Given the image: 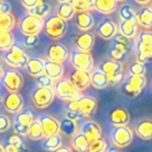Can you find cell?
<instances>
[{"mask_svg":"<svg viewBox=\"0 0 152 152\" xmlns=\"http://www.w3.org/2000/svg\"><path fill=\"white\" fill-rule=\"evenodd\" d=\"M97 108V100L92 96H81L77 100L67 102L66 112L80 115L82 118L90 117L95 113Z\"/></svg>","mask_w":152,"mask_h":152,"instance_id":"obj_1","label":"cell"},{"mask_svg":"<svg viewBox=\"0 0 152 152\" xmlns=\"http://www.w3.org/2000/svg\"><path fill=\"white\" fill-rule=\"evenodd\" d=\"M53 90H54L56 97L66 102H74L82 96V92L75 88L66 78H62L58 81H55Z\"/></svg>","mask_w":152,"mask_h":152,"instance_id":"obj_2","label":"cell"},{"mask_svg":"<svg viewBox=\"0 0 152 152\" xmlns=\"http://www.w3.org/2000/svg\"><path fill=\"white\" fill-rule=\"evenodd\" d=\"M44 31L51 39H59L65 34L67 23L57 15L48 16L44 20Z\"/></svg>","mask_w":152,"mask_h":152,"instance_id":"obj_3","label":"cell"},{"mask_svg":"<svg viewBox=\"0 0 152 152\" xmlns=\"http://www.w3.org/2000/svg\"><path fill=\"white\" fill-rule=\"evenodd\" d=\"M29 57L25 50L18 44H14L12 48L3 55V61L12 68H24Z\"/></svg>","mask_w":152,"mask_h":152,"instance_id":"obj_4","label":"cell"},{"mask_svg":"<svg viewBox=\"0 0 152 152\" xmlns=\"http://www.w3.org/2000/svg\"><path fill=\"white\" fill-rule=\"evenodd\" d=\"M147 85L146 76H128L121 85V91L128 97H136Z\"/></svg>","mask_w":152,"mask_h":152,"instance_id":"obj_5","label":"cell"},{"mask_svg":"<svg viewBox=\"0 0 152 152\" xmlns=\"http://www.w3.org/2000/svg\"><path fill=\"white\" fill-rule=\"evenodd\" d=\"M42 28H44V20L29 14L23 16L19 22V29L25 36H37L42 31Z\"/></svg>","mask_w":152,"mask_h":152,"instance_id":"obj_6","label":"cell"},{"mask_svg":"<svg viewBox=\"0 0 152 152\" xmlns=\"http://www.w3.org/2000/svg\"><path fill=\"white\" fill-rule=\"evenodd\" d=\"M68 57L75 69L84 70L87 72H91L93 70L94 60L90 52H81L76 49L69 53Z\"/></svg>","mask_w":152,"mask_h":152,"instance_id":"obj_7","label":"cell"},{"mask_svg":"<svg viewBox=\"0 0 152 152\" xmlns=\"http://www.w3.org/2000/svg\"><path fill=\"white\" fill-rule=\"evenodd\" d=\"M1 83L8 92H19L24 84V78L17 69L5 68L1 76Z\"/></svg>","mask_w":152,"mask_h":152,"instance_id":"obj_8","label":"cell"},{"mask_svg":"<svg viewBox=\"0 0 152 152\" xmlns=\"http://www.w3.org/2000/svg\"><path fill=\"white\" fill-rule=\"evenodd\" d=\"M130 39L124 37L120 33H117L113 38V44L109 50V55L111 59L115 61L121 62L126 54L129 52Z\"/></svg>","mask_w":152,"mask_h":152,"instance_id":"obj_9","label":"cell"},{"mask_svg":"<svg viewBox=\"0 0 152 152\" xmlns=\"http://www.w3.org/2000/svg\"><path fill=\"white\" fill-rule=\"evenodd\" d=\"M34 120V115L31 111H21L15 116L12 129L18 136H27L29 126Z\"/></svg>","mask_w":152,"mask_h":152,"instance_id":"obj_10","label":"cell"},{"mask_svg":"<svg viewBox=\"0 0 152 152\" xmlns=\"http://www.w3.org/2000/svg\"><path fill=\"white\" fill-rule=\"evenodd\" d=\"M32 102L38 110H42L50 106L55 98L53 88H36L31 94Z\"/></svg>","mask_w":152,"mask_h":152,"instance_id":"obj_11","label":"cell"},{"mask_svg":"<svg viewBox=\"0 0 152 152\" xmlns=\"http://www.w3.org/2000/svg\"><path fill=\"white\" fill-rule=\"evenodd\" d=\"M111 139L115 146L119 148H124L130 145L134 139V132L128 126H119L112 130Z\"/></svg>","mask_w":152,"mask_h":152,"instance_id":"obj_12","label":"cell"},{"mask_svg":"<svg viewBox=\"0 0 152 152\" xmlns=\"http://www.w3.org/2000/svg\"><path fill=\"white\" fill-rule=\"evenodd\" d=\"M67 80L72 83L75 88L82 92L90 86V72L74 69L72 72H70Z\"/></svg>","mask_w":152,"mask_h":152,"instance_id":"obj_13","label":"cell"},{"mask_svg":"<svg viewBox=\"0 0 152 152\" xmlns=\"http://www.w3.org/2000/svg\"><path fill=\"white\" fill-rule=\"evenodd\" d=\"M2 106L4 107L8 113L12 114H18L19 112L23 110L24 107V100L23 97L19 92H10L6 94V96L3 98V104Z\"/></svg>","mask_w":152,"mask_h":152,"instance_id":"obj_14","label":"cell"},{"mask_svg":"<svg viewBox=\"0 0 152 152\" xmlns=\"http://www.w3.org/2000/svg\"><path fill=\"white\" fill-rule=\"evenodd\" d=\"M69 56L67 48L62 44H53L50 45L47 50V57L48 60L63 63Z\"/></svg>","mask_w":152,"mask_h":152,"instance_id":"obj_15","label":"cell"},{"mask_svg":"<svg viewBox=\"0 0 152 152\" xmlns=\"http://www.w3.org/2000/svg\"><path fill=\"white\" fill-rule=\"evenodd\" d=\"M109 120L111 124L115 127L119 126H127V124L130 121V114L125 108H116L112 110L109 115Z\"/></svg>","mask_w":152,"mask_h":152,"instance_id":"obj_16","label":"cell"},{"mask_svg":"<svg viewBox=\"0 0 152 152\" xmlns=\"http://www.w3.org/2000/svg\"><path fill=\"white\" fill-rule=\"evenodd\" d=\"M95 42V36L90 31L80 33L75 38V45L78 51L81 52H90Z\"/></svg>","mask_w":152,"mask_h":152,"instance_id":"obj_17","label":"cell"},{"mask_svg":"<svg viewBox=\"0 0 152 152\" xmlns=\"http://www.w3.org/2000/svg\"><path fill=\"white\" fill-rule=\"evenodd\" d=\"M38 120L42 125L45 138L59 134V121L56 118L50 116V115H44V116L39 117Z\"/></svg>","mask_w":152,"mask_h":152,"instance_id":"obj_18","label":"cell"},{"mask_svg":"<svg viewBox=\"0 0 152 152\" xmlns=\"http://www.w3.org/2000/svg\"><path fill=\"white\" fill-rule=\"evenodd\" d=\"M80 132H82L86 137V139L89 142H92V141L102 138V127L99 126V124L92 120L84 122L80 127Z\"/></svg>","mask_w":152,"mask_h":152,"instance_id":"obj_19","label":"cell"},{"mask_svg":"<svg viewBox=\"0 0 152 152\" xmlns=\"http://www.w3.org/2000/svg\"><path fill=\"white\" fill-rule=\"evenodd\" d=\"M96 33L100 38L104 40L113 39L114 36L118 33V27L113 21L104 20L99 23L96 29Z\"/></svg>","mask_w":152,"mask_h":152,"instance_id":"obj_20","label":"cell"},{"mask_svg":"<svg viewBox=\"0 0 152 152\" xmlns=\"http://www.w3.org/2000/svg\"><path fill=\"white\" fill-rule=\"evenodd\" d=\"M44 74L51 78L53 81H58L63 78L64 74V67L62 63L58 62L50 61V60H45V68H44Z\"/></svg>","mask_w":152,"mask_h":152,"instance_id":"obj_21","label":"cell"},{"mask_svg":"<svg viewBox=\"0 0 152 152\" xmlns=\"http://www.w3.org/2000/svg\"><path fill=\"white\" fill-rule=\"evenodd\" d=\"M138 21L137 18L130 19V20L121 21L120 25L118 27V32L123 35L124 37L128 39H132L136 37L137 32H138Z\"/></svg>","mask_w":152,"mask_h":152,"instance_id":"obj_22","label":"cell"},{"mask_svg":"<svg viewBox=\"0 0 152 152\" xmlns=\"http://www.w3.org/2000/svg\"><path fill=\"white\" fill-rule=\"evenodd\" d=\"M76 26L81 31H89L94 26V18L89 12H76Z\"/></svg>","mask_w":152,"mask_h":152,"instance_id":"obj_23","label":"cell"},{"mask_svg":"<svg viewBox=\"0 0 152 152\" xmlns=\"http://www.w3.org/2000/svg\"><path fill=\"white\" fill-rule=\"evenodd\" d=\"M98 69L102 70L107 77H111L113 75L123 72V64L119 61H115L112 59L102 61L98 66Z\"/></svg>","mask_w":152,"mask_h":152,"instance_id":"obj_24","label":"cell"},{"mask_svg":"<svg viewBox=\"0 0 152 152\" xmlns=\"http://www.w3.org/2000/svg\"><path fill=\"white\" fill-rule=\"evenodd\" d=\"M90 85L95 89L102 90L109 86V79L102 70L96 68L90 72Z\"/></svg>","mask_w":152,"mask_h":152,"instance_id":"obj_25","label":"cell"},{"mask_svg":"<svg viewBox=\"0 0 152 152\" xmlns=\"http://www.w3.org/2000/svg\"><path fill=\"white\" fill-rule=\"evenodd\" d=\"M25 68H26V72H28V75L36 78V77L44 74L45 60L42 58H36V57L35 58H29Z\"/></svg>","mask_w":152,"mask_h":152,"instance_id":"obj_26","label":"cell"},{"mask_svg":"<svg viewBox=\"0 0 152 152\" xmlns=\"http://www.w3.org/2000/svg\"><path fill=\"white\" fill-rule=\"evenodd\" d=\"M137 21L138 25L145 29L152 27V8L151 6H144L137 12Z\"/></svg>","mask_w":152,"mask_h":152,"instance_id":"obj_27","label":"cell"},{"mask_svg":"<svg viewBox=\"0 0 152 152\" xmlns=\"http://www.w3.org/2000/svg\"><path fill=\"white\" fill-rule=\"evenodd\" d=\"M93 8L102 15H110L117 8L115 0H93Z\"/></svg>","mask_w":152,"mask_h":152,"instance_id":"obj_28","label":"cell"},{"mask_svg":"<svg viewBox=\"0 0 152 152\" xmlns=\"http://www.w3.org/2000/svg\"><path fill=\"white\" fill-rule=\"evenodd\" d=\"M79 132L78 123L68 118H63L59 121V134L66 137H72Z\"/></svg>","mask_w":152,"mask_h":152,"instance_id":"obj_29","label":"cell"},{"mask_svg":"<svg viewBox=\"0 0 152 152\" xmlns=\"http://www.w3.org/2000/svg\"><path fill=\"white\" fill-rule=\"evenodd\" d=\"M136 132L143 140L152 139V119H144L136 125Z\"/></svg>","mask_w":152,"mask_h":152,"instance_id":"obj_30","label":"cell"},{"mask_svg":"<svg viewBox=\"0 0 152 152\" xmlns=\"http://www.w3.org/2000/svg\"><path fill=\"white\" fill-rule=\"evenodd\" d=\"M62 141L63 140H62V136L60 134H54V136L42 139V147L44 150L53 152L62 146Z\"/></svg>","mask_w":152,"mask_h":152,"instance_id":"obj_31","label":"cell"},{"mask_svg":"<svg viewBox=\"0 0 152 152\" xmlns=\"http://www.w3.org/2000/svg\"><path fill=\"white\" fill-rule=\"evenodd\" d=\"M89 146V141L82 132H78L72 137V147L78 152H87Z\"/></svg>","mask_w":152,"mask_h":152,"instance_id":"obj_32","label":"cell"},{"mask_svg":"<svg viewBox=\"0 0 152 152\" xmlns=\"http://www.w3.org/2000/svg\"><path fill=\"white\" fill-rule=\"evenodd\" d=\"M50 12H51V6L47 2H45L44 0H40L34 7H32L28 10V14L44 20L45 18H47L49 16Z\"/></svg>","mask_w":152,"mask_h":152,"instance_id":"obj_33","label":"cell"},{"mask_svg":"<svg viewBox=\"0 0 152 152\" xmlns=\"http://www.w3.org/2000/svg\"><path fill=\"white\" fill-rule=\"evenodd\" d=\"M57 16L66 22L72 20L76 16V10H74L69 2H63V3H59L57 8Z\"/></svg>","mask_w":152,"mask_h":152,"instance_id":"obj_34","label":"cell"},{"mask_svg":"<svg viewBox=\"0 0 152 152\" xmlns=\"http://www.w3.org/2000/svg\"><path fill=\"white\" fill-rule=\"evenodd\" d=\"M137 62L145 64L148 60L152 59V47L145 46V45L138 42L137 44Z\"/></svg>","mask_w":152,"mask_h":152,"instance_id":"obj_35","label":"cell"},{"mask_svg":"<svg viewBox=\"0 0 152 152\" xmlns=\"http://www.w3.org/2000/svg\"><path fill=\"white\" fill-rule=\"evenodd\" d=\"M16 24V19L12 12L0 15V32H10Z\"/></svg>","mask_w":152,"mask_h":152,"instance_id":"obj_36","label":"cell"},{"mask_svg":"<svg viewBox=\"0 0 152 152\" xmlns=\"http://www.w3.org/2000/svg\"><path fill=\"white\" fill-rule=\"evenodd\" d=\"M27 137L32 141H40L45 138L42 125H40V122L38 119H34L33 122L31 123V125L29 126Z\"/></svg>","mask_w":152,"mask_h":152,"instance_id":"obj_37","label":"cell"},{"mask_svg":"<svg viewBox=\"0 0 152 152\" xmlns=\"http://www.w3.org/2000/svg\"><path fill=\"white\" fill-rule=\"evenodd\" d=\"M69 3L76 12H89L93 8V0H69Z\"/></svg>","mask_w":152,"mask_h":152,"instance_id":"obj_38","label":"cell"},{"mask_svg":"<svg viewBox=\"0 0 152 152\" xmlns=\"http://www.w3.org/2000/svg\"><path fill=\"white\" fill-rule=\"evenodd\" d=\"M15 44L12 32H0V51H8Z\"/></svg>","mask_w":152,"mask_h":152,"instance_id":"obj_39","label":"cell"},{"mask_svg":"<svg viewBox=\"0 0 152 152\" xmlns=\"http://www.w3.org/2000/svg\"><path fill=\"white\" fill-rule=\"evenodd\" d=\"M107 149H108L107 141L102 138H99V139H97V140L89 142V146H88L87 152H104Z\"/></svg>","mask_w":152,"mask_h":152,"instance_id":"obj_40","label":"cell"},{"mask_svg":"<svg viewBox=\"0 0 152 152\" xmlns=\"http://www.w3.org/2000/svg\"><path fill=\"white\" fill-rule=\"evenodd\" d=\"M119 18L121 21L130 20V19L137 18V12L128 4H125L121 7L120 12H119Z\"/></svg>","mask_w":152,"mask_h":152,"instance_id":"obj_41","label":"cell"},{"mask_svg":"<svg viewBox=\"0 0 152 152\" xmlns=\"http://www.w3.org/2000/svg\"><path fill=\"white\" fill-rule=\"evenodd\" d=\"M129 75L130 76H146L147 67L145 64L139 63V62H134L129 65Z\"/></svg>","mask_w":152,"mask_h":152,"instance_id":"obj_42","label":"cell"},{"mask_svg":"<svg viewBox=\"0 0 152 152\" xmlns=\"http://www.w3.org/2000/svg\"><path fill=\"white\" fill-rule=\"evenodd\" d=\"M54 81L45 74L35 78V84L37 85V88H53L54 86Z\"/></svg>","mask_w":152,"mask_h":152,"instance_id":"obj_43","label":"cell"},{"mask_svg":"<svg viewBox=\"0 0 152 152\" xmlns=\"http://www.w3.org/2000/svg\"><path fill=\"white\" fill-rule=\"evenodd\" d=\"M138 42H141L145 46L152 47V31H141L138 36Z\"/></svg>","mask_w":152,"mask_h":152,"instance_id":"obj_44","label":"cell"},{"mask_svg":"<svg viewBox=\"0 0 152 152\" xmlns=\"http://www.w3.org/2000/svg\"><path fill=\"white\" fill-rule=\"evenodd\" d=\"M10 127H12V120L10 117L4 114H0V132L2 134L7 132Z\"/></svg>","mask_w":152,"mask_h":152,"instance_id":"obj_45","label":"cell"},{"mask_svg":"<svg viewBox=\"0 0 152 152\" xmlns=\"http://www.w3.org/2000/svg\"><path fill=\"white\" fill-rule=\"evenodd\" d=\"M8 144L12 145V146L19 147V148H26V146H25V144L23 143L20 136H18V134H12V136L10 137V139H8Z\"/></svg>","mask_w":152,"mask_h":152,"instance_id":"obj_46","label":"cell"},{"mask_svg":"<svg viewBox=\"0 0 152 152\" xmlns=\"http://www.w3.org/2000/svg\"><path fill=\"white\" fill-rule=\"evenodd\" d=\"M23 42H24V45L27 48H33V47H36L38 45V36L36 35L25 36Z\"/></svg>","mask_w":152,"mask_h":152,"instance_id":"obj_47","label":"cell"},{"mask_svg":"<svg viewBox=\"0 0 152 152\" xmlns=\"http://www.w3.org/2000/svg\"><path fill=\"white\" fill-rule=\"evenodd\" d=\"M109 79V86L112 85V86H116V85L120 84L123 81V72H119V74L113 75L111 77H108Z\"/></svg>","mask_w":152,"mask_h":152,"instance_id":"obj_48","label":"cell"},{"mask_svg":"<svg viewBox=\"0 0 152 152\" xmlns=\"http://www.w3.org/2000/svg\"><path fill=\"white\" fill-rule=\"evenodd\" d=\"M10 10H12V5H10V3L6 2L5 0H0V15L10 12Z\"/></svg>","mask_w":152,"mask_h":152,"instance_id":"obj_49","label":"cell"},{"mask_svg":"<svg viewBox=\"0 0 152 152\" xmlns=\"http://www.w3.org/2000/svg\"><path fill=\"white\" fill-rule=\"evenodd\" d=\"M20 1H21V3H22V5L24 6L27 10H29L30 8L34 7L40 0H20Z\"/></svg>","mask_w":152,"mask_h":152,"instance_id":"obj_50","label":"cell"},{"mask_svg":"<svg viewBox=\"0 0 152 152\" xmlns=\"http://www.w3.org/2000/svg\"><path fill=\"white\" fill-rule=\"evenodd\" d=\"M4 151L5 152H26L27 149L26 148H19V147L7 144L5 147H4Z\"/></svg>","mask_w":152,"mask_h":152,"instance_id":"obj_51","label":"cell"},{"mask_svg":"<svg viewBox=\"0 0 152 152\" xmlns=\"http://www.w3.org/2000/svg\"><path fill=\"white\" fill-rule=\"evenodd\" d=\"M53 152H72V148H70V147H67V146H61V147H59L58 149L54 150Z\"/></svg>","mask_w":152,"mask_h":152,"instance_id":"obj_52","label":"cell"},{"mask_svg":"<svg viewBox=\"0 0 152 152\" xmlns=\"http://www.w3.org/2000/svg\"><path fill=\"white\" fill-rule=\"evenodd\" d=\"M134 1L139 4H142V5H146V4H148L151 0H134Z\"/></svg>","mask_w":152,"mask_h":152,"instance_id":"obj_53","label":"cell"},{"mask_svg":"<svg viewBox=\"0 0 152 152\" xmlns=\"http://www.w3.org/2000/svg\"><path fill=\"white\" fill-rule=\"evenodd\" d=\"M3 72H4V68H3V63H2L1 59H0V78H1L2 74H3Z\"/></svg>","mask_w":152,"mask_h":152,"instance_id":"obj_54","label":"cell"},{"mask_svg":"<svg viewBox=\"0 0 152 152\" xmlns=\"http://www.w3.org/2000/svg\"><path fill=\"white\" fill-rule=\"evenodd\" d=\"M104 152H118L116 150V149H114V148H112V147H111V148H109V149H107L106 151Z\"/></svg>","mask_w":152,"mask_h":152,"instance_id":"obj_55","label":"cell"},{"mask_svg":"<svg viewBox=\"0 0 152 152\" xmlns=\"http://www.w3.org/2000/svg\"><path fill=\"white\" fill-rule=\"evenodd\" d=\"M2 104H3V97H2V96L0 95V108H1Z\"/></svg>","mask_w":152,"mask_h":152,"instance_id":"obj_56","label":"cell"},{"mask_svg":"<svg viewBox=\"0 0 152 152\" xmlns=\"http://www.w3.org/2000/svg\"><path fill=\"white\" fill-rule=\"evenodd\" d=\"M59 3H63V2H69V0H57Z\"/></svg>","mask_w":152,"mask_h":152,"instance_id":"obj_57","label":"cell"},{"mask_svg":"<svg viewBox=\"0 0 152 152\" xmlns=\"http://www.w3.org/2000/svg\"><path fill=\"white\" fill-rule=\"evenodd\" d=\"M0 152H5V151H4V147L2 146L1 144H0Z\"/></svg>","mask_w":152,"mask_h":152,"instance_id":"obj_58","label":"cell"},{"mask_svg":"<svg viewBox=\"0 0 152 152\" xmlns=\"http://www.w3.org/2000/svg\"><path fill=\"white\" fill-rule=\"evenodd\" d=\"M116 2H118V1H124V0H115Z\"/></svg>","mask_w":152,"mask_h":152,"instance_id":"obj_59","label":"cell"},{"mask_svg":"<svg viewBox=\"0 0 152 152\" xmlns=\"http://www.w3.org/2000/svg\"><path fill=\"white\" fill-rule=\"evenodd\" d=\"M151 8H152V6H151Z\"/></svg>","mask_w":152,"mask_h":152,"instance_id":"obj_60","label":"cell"}]
</instances>
